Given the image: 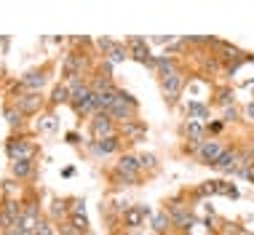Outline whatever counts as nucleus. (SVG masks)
I'll return each mask as SVG.
<instances>
[{
  "label": "nucleus",
  "instance_id": "f257e3e1",
  "mask_svg": "<svg viewBox=\"0 0 254 235\" xmlns=\"http://www.w3.org/2000/svg\"><path fill=\"white\" fill-rule=\"evenodd\" d=\"M70 105L78 115H86V113L97 115V91L86 83H80V86L70 88Z\"/></svg>",
  "mask_w": 254,
  "mask_h": 235
},
{
  "label": "nucleus",
  "instance_id": "f03ea898",
  "mask_svg": "<svg viewBox=\"0 0 254 235\" xmlns=\"http://www.w3.org/2000/svg\"><path fill=\"white\" fill-rule=\"evenodd\" d=\"M134 107H136V99L128 91H123V88H118V96H115L113 107L107 110V118H113V120H134Z\"/></svg>",
  "mask_w": 254,
  "mask_h": 235
},
{
  "label": "nucleus",
  "instance_id": "7ed1b4c3",
  "mask_svg": "<svg viewBox=\"0 0 254 235\" xmlns=\"http://www.w3.org/2000/svg\"><path fill=\"white\" fill-rule=\"evenodd\" d=\"M5 153H8L11 161H32L38 153V147L27 139H19V136H11L8 144H5Z\"/></svg>",
  "mask_w": 254,
  "mask_h": 235
},
{
  "label": "nucleus",
  "instance_id": "20e7f679",
  "mask_svg": "<svg viewBox=\"0 0 254 235\" xmlns=\"http://www.w3.org/2000/svg\"><path fill=\"white\" fill-rule=\"evenodd\" d=\"M19 217H22V206H19V200H3V206H0V230L8 233L11 227H16Z\"/></svg>",
  "mask_w": 254,
  "mask_h": 235
},
{
  "label": "nucleus",
  "instance_id": "39448f33",
  "mask_svg": "<svg viewBox=\"0 0 254 235\" xmlns=\"http://www.w3.org/2000/svg\"><path fill=\"white\" fill-rule=\"evenodd\" d=\"M113 131H115V120H113V118H107L105 113H97L91 118V136H94V142L113 136Z\"/></svg>",
  "mask_w": 254,
  "mask_h": 235
},
{
  "label": "nucleus",
  "instance_id": "423d86ee",
  "mask_svg": "<svg viewBox=\"0 0 254 235\" xmlns=\"http://www.w3.org/2000/svg\"><path fill=\"white\" fill-rule=\"evenodd\" d=\"M161 91L166 96L169 105H177V99H180V94H182V75L171 72L166 78H161Z\"/></svg>",
  "mask_w": 254,
  "mask_h": 235
},
{
  "label": "nucleus",
  "instance_id": "0eeeda50",
  "mask_svg": "<svg viewBox=\"0 0 254 235\" xmlns=\"http://www.w3.org/2000/svg\"><path fill=\"white\" fill-rule=\"evenodd\" d=\"M40 107H43V94H40V91L22 94V96L16 99V110H19L22 115H35Z\"/></svg>",
  "mask_w": 254,
  "mask_h": 235
},
{
  "label": "nucleus",
  "instance_id": "6e6552de",
  "mask_svg": "<svg viewBox=\"0 0 254 235\" xmlns=\"http://www.w3.org/2000/svg\"><path fill=\"white\" fill-rule=\"evenodd\" d=\"M211 166H214L217 171H222V174H233V171H236L238 166H241V155H238L236 150H225V153L219 155Z\"/></svg>",
  "mask_w": 254,
  "mask_h": 235
},
{
  "label": "nucleus",
  "instance_id": "1a4fd4ad",
  "mask_svg": "<svg viewBox=\"0 0 254 235\" xmlns=\"http://www.w3.org/2000/svg\"><path fill=\"white\" fill-rule=\"evenodd\" d=\"M222 153H225V147L217 139H209V142H203L201 147H198V158H201V163H209V166L214 163Z\"/></svg>",
  "mask_w": 254,
  "mask_h": 235
},
{
  "label": "nucleus",
  "instance_id": "9d476101",
  "mask_svg": "<svg viewBox=\"0 0 254 235\" xmlns=\"http://www.w3.org/2000/svg\"><path fill=\"white\" fill-rule=\"evenodd\" d=\"M147 214H150L147 206H128V209L123 211V222H126V227L136 230V227H142V222H145Z\"/></svg>",
  "mask_w": 254,
  "mask_h": 235
},
{
  "label": "nucleus",
  "instance_id": "9b49d317",
  "mask_svg": "<svg viewBox=\"0 0 254 235\" xmlns=\"http://www.w3.org/2000/svg\"><path fill=\"white\" fill-rule=\"evenodd\" d=\"M139 158L136 155H121V161L115 163V174L123 176H139Z\"/></svg>",
  "mask_w": 254,
  "mask_h": 235
},
{
  "label": "nucleus",
  "instance_id": "f8f14e48",
  "mask_svg": "<svg viewBox=\"0 0 254 235\" xmlns=\"http://www.w3.org/2000/svg\"><path fill=\"white\" fill-rule=\"evenodd\" d=\"M46 80H49L46 70H32V72L22 75V88H27V91H40L46 86Z\"/></svg>",
  "mask_w": 254,
  "mask_h": 235
},
{
  "label": "nucleus",
  "instance_id": "ddd939ff",
  "mask_svg": "<svg viewBox=\"0 0 254 235\" xmlns=\"http://www.w3.org/2000/svg\"><path fill=\"white\" fill-rule=\"evenodd\" d=\"M118 147H121V139L118 136H107V139H97V142H91V153L94 155H110V153H118Z\"/></svg>",
  "mask_w": 254,
  "mask_h": 235
},
{
  "label": "nucleus",
  "instance_id": "4468645a",
  "mask_svg": "<svg viewBox=\"0 0 254 235\" xmlns=\"http://www.w3.org/2000/svg\"><path fill=\"white\" fill-rule=\"evenodd\" d=\"M169 214V219L174 222L177 227H182V230H190V227L195 225V217L190 211H180V209H174V211H166Z\"/></svg>",
  "mask_w": 254,
  "mask_h": 235
},
{
  "label": "nucleus",
  "instance_id": "2eb2a0df",
  "mask_svg": "<svg viewBox=\"0 0 254 235\" xmlns=\"http://www.w3.org/2000/svg\"><path fill=\"white\" fill-rule=\"evenodd\" d=\"M128 57H131V59H136V61H142V64H147V67H153V64H155V57L150 54L147 43H142V46H134L131 51H128Z\"/></svg>",
  "mask_w": 254,
  "mask_h": 235
},
{
  "label": "nucleus",
  "instance_id": "dca6fc26",
  "mask_svg": "<svg viewBox=\"0 0 254 235\" xmlns=\"http://www.w3.org/2000/svg\"><path fill=\"white\" fill-rule=\"evenodd\" d=\"M11 171H13V176H19V179H30L32 176V161H13Z\"/></svg>",
  "mask_w": 254,
  "mask_h": 235
},
{
  "label": "nucleus",
  "instance_id": "f3484780",
  "mask_svg": "<svg viewBox=\"0 0 254 235\" xmlns=\"http://www.w3.org/2000/svg\"><path fill=\"white\" fill-rule=\"evenodd\" d=\"M153 67L158 70V75H161V78H166V75L174 72V61H171V57H158Z\"/></svg>",
  "mask_w": 254,
  "mask_h": 235
},
{
  "label": "nucleus",
  "instance_id": "a211bd4d",
  "mask_svg": "<svg viewBox=\"0 0 254 235\" xmlns=\"http://www.w3.org/2000/svg\"><path fill=\"white\" fill-rule=\"evenodd\" d=\"M62 102H70V86H64V83H59V86L54 88V94H51V105L54 107L62 105Z\"/></svg>",
  "mask_w": 254,
  "mask_h": 235
},
{
  "label": "nucleus",
  "instance_id": "6ab92c4d",
  "mask_svg": "<svg viewBox=\"0 0 254 235\" xmlns=\"http://www.w3.org/2000/svg\"><path fill=\"white\" fill-rule=\"evenodd\" d=\"M123 131H126L128 139H134V142H142V139H145V126H139V123H134V120H128Z\"/></svg>",
  "mask_w": 254,
  "mask_h": 235
},
{
  "label": "nucleus",
  "instance_id": "aec40b11",
  "mask_svg": "<svg viewBox=\"0 0 254 235\" xmlns=\"http://www.w3.org/2000/svg\"><path fill=\"white\" fill-rule=\"evenodd\" d=\"M67 222H70L80 235L88 233V217H86V214H70V219H67Z\"/></svg>",
  "mask_w": 254,
  "mask_h": 235
},
{
  "label": "nucleus",
  "instance_id": "412c9836",
  "mask_svg": "<svg viewBox=\"0 0 254 235\" xmlns=\"http://www.w3.org/2000/svg\"><path fill=\"white\" fill-rule=\"evenodd\" d=\"M169 222H171V219H169V214L163 211V214H158V217L153 219V225H150V227H153V233L161 235V233H166V230H169Z\"/></svg>",
  "mask_w": 254,
  "mask_h": 235
},
{
  "label": "nucleus",
  "instance_id": "4be33fe9",
  "mask_svg": "<svg viewBox=\"0 0 254 235\" xmlns=\"http://www.w3.org/2000/svg\"><path fill=\"white\" fill-rule=\"evenodd\" d=\"M5 120H8V126H13V128L22 123V113L16 110V105H8V107H5Z\"/></svg>",
  "mask_w": 254,
  "mask_h": 235
},
{
  "label": "nucleus",
  "instance_id": "5701e85b",
  "mask_svg": "<svg viewBox=\"0 0 254 235\" xmlns=\"http://www.w3.org/2000/svg\"><path fill=\"white\" fill-rule=\"evenodd\" d=\"M107 57H110V64H118V61H123V59L128 57V51H126V48H123L121 43H115V48L107 54Z\"/></svg>",
  "mask_w": 254,
  "mask_h": 235
},
{
  "label": "nucleus",
  "instance_id": "b1692460",
  "mask_svg": "<svg viewBox=\"0 0 254 235\" xmlns=\"http://www.w3.org/2000/svg\"><path fill=\"white\" fill-rule=\"evenodd\" d=\"M38 128L46 131V134H54V131H57V118H54V115L40 118V120H38Z\"/></svg>",
  "mask_w": 254,
  "mask_h": 235
},
{
  "label": "nucleus",
  "instance_id": "393cba45",
  "mask_svg": "<svg viewBox=\"0 0 254 235\" xmlns=\"http://www.w3.org/2000/svg\"><path fill=\"white\" fill-rule=\"evenodd\" d=\"M64 211H67V203H64V200H54V203H51V217H54V219L64 222Z\"/></svg>",
  "mask_w": 254,
  "mask_h": 235
},
{
  "label": "nucleus",
  "instance_id": "a878e982",
  "mask_svg": "<svg viewBox=\"0 0 254 235\" xmlns=\"http://www.w3.org/2000/svg\"><path fill=\"white\" fill-rule=\"evenodd\" d=\"M217 195H228V198H238V190L230 182H217Z\"/></svg>",
  "mask_w": 254,
  "mask_h": 235
},
{
  "label": "nucleus",
  "instance_id": "bb28decb",
  "mask_svg": "<svg viewBox=\"0 0 254 235\" xmlns=\"http://www.w3.org/2000/svg\"><path fill=\"white\" fill-rule=\"evenodd\" d=\"M195 192H198L201 198H203V195H217V182H206V184H201Z\"/></svg>",
  "mask_w": 254,
  "mask_h": 235
},
{
  "label": "nucleus",
  "instance_id": "cd10ccee",
  "mask_svg": "<svg viewBox=\"0 0 254 235\" xmlns=\"http://www.w3.org/2000/svg\"><path fill=\"white\" fill-rule=\"evenodd\" d=\"M35 235H57V233H54L51 222H46V219H40V222H38V227H35Z\"/></svg>",
  "mask_w": 254,
  "mask_h": 235
},
{
  "label": "nucleus",
  "instance_id": "c85d7f7f",
  "mask_svg": "<svg viewBox=\"0 0 254 235\" xmlns=\"http://www.w3.org/2000/svg\"><path fill=\"white\" fill-rule=\"evenodd\" d=\"M139 169L147 171V169H155V155H139Z\"/></svg>",
  "mask_w": 254,
  "mask_h": 235
},
{
  "label": "nucleus",
  "instance_id": "c756f323",
  "mask_svg": "<svg viewBox=\"0 0 254 235\" xmlns=\"http://www.w3.org/2000/svg\"><path fill=\"white\" fill-rule=\"evenodd\" d=\"M97 43H99V48H102V51H105V54H110V51H113V48H115V40H113V38H99Z\"/></svg>",
  "mask_w": 254,
  "mask_h": 235
},
{
  "label": "nucleus",
  "instance_id": "7c9ffc66",
  "mask_svg": "<svg viewBox=\"0 0 254 235\" xmlns=\"http://www.w3.org/2000/svg\"><path fill=\"white\" fill-rule=\"evenodd\" d=\"M206 113H209V110H206L203 105H198V102H193V105H190V115H195V118H206Z\"/></svg>",
  "mask_w": 254,
  "mask_h": 235
},
{
  "label": "nucleus",
  "instance_id": "2f4dec72",
  "mask_svg": "<svg viewBox=\"0 0 254 235\" xmlns=\"http://www.w3.org/2000/svg\"><path fill=\"white\" fill-rule=\"evenodd\" d=\"M59 233H62V235H80V233H78V230H75V227L70 225V222H62Z\"/></svg>",
  "mask_w": 254,
  "mask_h": 235
},
{
  "label": "nucleus",
  "instance_id": "473e14b6",
  "mask_svg": "<svg viewBox=\"0 0 254 235\" xmlns=\"http://www.w3.org/2000/svg\"><path fill=\"white\" fill-rule=\"evenodd\" d=\"M72 214H86V206H83V200H80V198L72 200Z\"/></svg>",
  "mask_w": 254,
  "mask_h": 235
},
{
  "label": "nucleus",
  "instance_id": "72a5a7b5",
  "mask_svg": "<svg viewBox=\"0 0 254 235\" xmlns=\"http://www.w3.org/2000/svg\"><path fill=\"white\" fill-rule=\"evenodd\" d=\"M5 235H35V233H30V230H24V227H11Z\"/></svg>",
  "mask_w": 254,
  "mask_h": 235
},
{
  "label": "nucleus",
  "instance_id": "f704fd0d",
  "mask_svg": "<svg viewBox=\"0 0 254 235\" xmlns=\"http://www.w3.org/2000/svg\"><path fill=\"white\" fill-rule=\"evenodd\" d=\"M233 102V91H222L219 94V105H230Z\"/></svg>",
  "mask_w": 254,
  "mask_h": 235
},
{
  "label": "nucleus",
  "instance_id": "c9c22d12",
  "mask_svg": "<svg viewBox=\"0 0 254 235\" xmlns=\"http://www.w3.org/2000/svg\"><path fill=\"white\" fill-rule=\"evenodd\" d=\"M236 118H238V110H233V107L225 110V120H236Z\"/></svg>",
  "mask_w": 254,
  "mask_h": 235
},
{
  "label": "nucleus",
  "instance_id": "e433bc0d",
  "mask_svg": "<svg viewBox=\"0 0 254 235\" xmlns=\"http://www.w3.org/2000/svg\"><path fill=\"white\" fill-rule=\"evenodd\" d=\"M209 131H211V134H219V131H222V120H217V123H209Z\"/></svg>",
  "mask_w": 254,
  "mask_h": 235
},
{
  "label": "nucleus",
  "instance_id": "4c0bfd02",
  "mask_svg": "<svg viewBox=\"0 0 254 235\" xmlns=\"http://www.w3.org/2000/svg\"><path fill=\"white\" fill-rule=\"evenodd\" d=\"M64 139H67V142H70V144H78V142H80V136H78V134H75V131H70V134H67V136H64Z\"/></svg>",
  "mask_w": 254,
  "mask_h": 235
},
{
  "label": "nucleus",
  "instance_id": "58836bf2",
  "mask_svg": "<svg viewBox=\"0 0 254 235\" xmlns=\"http://www.w3.org/2000/svg\"><path fill=\"white\" fill-rule=\"evenodd\" d=\"M246 115H249V118H254V102H252L249 107H246Z\"/></svg>",
  "mask_w": 254,
  "mask_h": 235
},
{
  "label": "nucleus",
  "instance_id": "ea45409f",
  "mask_svg": "<svg viewBox=\"0 0 254 235\" xmlns=\"http://www.w3.org/2000/svg\"><path fill=\"white\" fill-rule=\"evenodd\" d=\"M252 153H254V142H252Z\"/></svg>",
  "mask_w": 254,
  "mask_h": 235
},
{
  "label": "nucleus",
  "instance_id": "a19ab883",
  "mask_svg": "<svg viewBox=\"0 0 254 235\" xmlns=\"http://www.w3.org/2000/svg\"><path fill=\"white\" fill-rule=\"evenodd\" d=\"M0 75H3V67H0Z\"/></svg>",
  "mask_w": 254,
  "mask_h": 235
},
{
  "label": "nucleus",
  "instance_id": "79ce46f5",
  "mask_svg": "<svg viewBox=\"0 0 254 235\" xmlns=\"http://www.w3.org/2000/svg\"><path fill=\"white\" fill-rule=\"evenodd\" d=\"M134 235H142V233H134Z\"/></svg>",
  "mask_w": 254,
  "mask_h": 235
}]
</instances>
